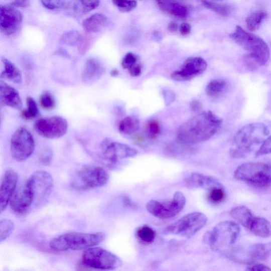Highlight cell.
<instances>
[{"label": "cell", "instance_id": "cell-1", "mask_svg": "<svg viewBox=\"0 0 271 271\" xmlns=\"http://www.w3.org/2000/svg\"><path fill=\"white\" fill-rule=\"evenodd\" d=\"M222 120L210 111L203 112L179 127L177 132L179 141L186 145L206 142L219 130Z\"/></svg>", "mask_w": 271, "mask_h": 271}, {"label": "cell", "instance_id": "cell-2", "mask_svg": "<svg viewBox=\"0 0 271 271\" xmlns=\"http://www.w3.org/2000/svg\"><path fill=\"white\" fill-rule=\"evenodd\" d=\"M269 133L267 125L262 122L244 125L236 133L232 141L230 156L237 159L246 157L255 147L262 144Z\"/></svg>", "mask_w": 271, "mask_h": 271}, {"label": "cell", "instance_id": "cell-3", "mask_svg": "<svg viewBox=\"0 0 271 271\" xmlns=\"http://www.w3.org/2000/svg\"><path fill=\"white\" fill-rule=\"evenodd\" d=\"M240 233V228L235 222L225 221L220 222L212 231L207 232L203 240L216 252L224 254L235 243Z\"/></svg>", "mask_w": 271, "mask_h": 271}, {"label": "cell", "instance_id": "cell-4", "mask_svg": "<svg viewBox=\"0 0 271 271\" xmlns=\"http://www.w3.org/2000/svg\"><path fill=\"white\" fill-rule=\"evenodd\" d=\"M230 38L243 48L248 55L253 58L260 66L265 65L269 56V48L262 38L251 34L243 28L237 26L235 31L230 34Z\"/></svg>", "mask_w": 271, "mask_h": 271}, {"label": "cell", "instance_id": "cell-5", "mask_svg": "<svg viewBox=\"0 0 271 271\" xmlns=\"http://www.w3.org/2000/svg\"><path fill=\"white\" fill-rule=\"evenodd\" d=\"M102 232L95 233H69L53 239L50 242V248L56 251L68 250H81L98 245L105 239Z\"/></svg>", "mask_w": 271, "mask_h": 271}, {"label": "cell", "instance_id": "cell-6", "mask_svg": "<svg viewBox=\"0 0 271 271\" xmlns=\"http://www.w3.org/2000/svg\"><path fill=\"white\" fill-rule=\"evenodd\" d=\"M234 178L257 188L271 185V163H246L235 171Z\"/></svg>", "mask_w": 271, "mask_h": 271}, {"label": "cell", "instance_id": "cell-7", "mask_svg": "<svg viewBox=\"0 0 271 271\" xmlns=\"http://www.w3.org/2000/svg\"><path fill=\"white\" fill-rule=\"evenodd\" d=\"M109 179V174L104 169L90 167L77 172L71 183L76 190L85 191L102 187L106 185Z\"/></svg>", "mask_w": 271, "mask_h": 271}, {"label": "cell", "instance_id": "cell-8", "mask_svg": "<svg viewBox=\"0 0 271 271\" xmlns=\"http://www.w3.org/2000/svg\"><path fill=\"white\" fill-rule=\"evenodd\" d=\"M207 221V216L202 213L192 212L168 226L164 229V233L189 238L204 227Z\"/></svg>", "mask_w": 271, "mask_h": 271}, {"label": "cell", "instance_id": "cell-9", "mask_svg": "<svg viewBox=\"0 0 271 271\" xmlns=\"http://www.w3.org/2000/svg\"><path fill=\"white\" fill-rule=\"evenodd\" d=\"M82 262L85 266L103 270H113L122 265L121 259L117 255L108 250L94 246L85 249Z\"/></svg>", "mask_w": 271, "mask_h": 271}, {"label": "cell", "instance_id": "cell-10", "mask_svg": "<svg viewBox=\"0 0 271 271\" xmlns=\"http://www.w3.org/2000/svg\"><path fill=\"white\" fill-rule=\"evenodd\" d=\"M33 193V205L40 207L50 199L54 180L51 174L44 171H37L26 181Z\"/></svg>", "mask_w": 271, "mask_h": 271}, {"label": "cell", "instance_id": "cell-11", "mask_svg": "<svg viewBox=\"0 0 271 271\" xmlns=\"http://www.w3.org/2000/svg\"><path fill=\"white\" fill-rule=\"evenodd\" d=\"M225 255L238 263L252 264L271 256V243L256 244L246 249L232 246L226 251Z\"/></svg>", "mask_w": 271, "mask_h": 271}, {"label": "cell", "instance_id": "cell-12", "mask_svg": "<svg viewBox=\"0 0 271 271\" xmlns=\"http://www.w3.org/2000/svg\"><path fill=\"white\" fill-rule=\"evenodd\" d=\"M186 199L181 192L174 193L171 201L161 202L151 200L148 202L147 209L154 217L166 219L177 216L185 207Z\"/></svg>", "mask_w": 271, "mask_h": 271}, {"label": "cell", "instance_id": "cell-13", "mask_svg": "<svg viewBox=\"0 0 271 271\" xmlns=\"http://www.w3.org/2000/svg\"><path fill=\"white\" fill-rule=\"evenodd\" d=\"M35 148V142L32 133L24 127L19 128L11 140V150L13 158L23 162L31 157Z\"/></svg>", "mask_w": 271, "mask_h": 271}, {"label": "cell", "instance_id": "cell-14", "mask_svg": "<svg viewBox=\"0 0 271 271\" xmlns=\"http://www.w3.org/2000/svg\"><path fill=\"white\" fill-rule=\"evenodd\" d=\"M68 126L66 120L59 116L38 119L34 125V129L38 134L51 140L63 137L67 131Z\"/></svg>", "mask_w": 271, "mask_h": 271}, {"label": "cell", "instance_id": "cell-15", "mask_svg": "<svg viewBox=\"0 0 271 271\" xmlns=\"http://www.w3.org/2000/svg\"><path fill=\"white\" fill-rule=\"evenodd\" d=\"M207 66V62L202 57H190L171 74V77L177 81H189L204 73Z\"/></svg>", "mask_w": 271, "mask_h": 271}, {"label": "cell", "instance_id": "cell-16", "mask_svg": "<svg viewBox=\"0 0 271 271\" xmlns=\"http://www.w3.org/2000/svg\"><path fill=\"white\" fill-rule=\"evenodd\" d=\"M103 156L106 161L115 164L120 160L134 158L138 155L137 150L118 142L105 139L101 144Z\"/></svg>", "mask_w": 271, "mask_h": 271}, {"label": "cell", "instance_id": "cell-17", "mask_svg": "<svg viewBox=\"0 0 271 271\" xmlns=\"http://www.w3.org/2000/svg\"><path fill=\"white\" fill-rule=\"evenodd\" d=\"M23 22V15L18 10L9 6L0 7V29L5 35L16 33Z\"/></svg>", "mask_w": 271, "mask_h": 271}, {"label": "cell", "instance_id": "cell-18", "mask_svg": "<svg viewBox=\"0 0 271 271\" xmlns=\"http://www.w3.org/2000/svg\"><path fill=\"white\" fill-rule=\"evenodd\" d=\"M32 192L27 182L17 188L10 201L11 208L17 214H23L33 205Z\"/></svg>", "mask_w": 271, "mask_h": 271}, {"label": "cell", "instance_id": "cell-19", "mask_svg": "<svg viewBox=\"0 0 271 271\" xmlns=\"http://www.w3.org/2000/svg\"><path fill=\"white\" fill-rule=\"evenodd\" d=\"M18 181V174L13 170L7 171L2 180L0 190V211L6 209L17 189Z\"/></svg>", "mask_w": 271, "mask_h": 271}, {"label": "cell", "instance_id": "cell-20", "mask_svg": "<svg viewBox=\"0 0 271 271\" xmlns=\"http://www.w3.org/2000/svg\"><path fill=\"white\" fill-rule=\"evenodd\" d=\"M0 100L10 108L19 110L22 108V99L18 91L2 80L0 81Z\"/></svg>", "mask_w": 271, "mask_h": 271}, {"label": "cell", "instance_id": "cell-21", "mask_svg": "<svg viewBox=\"0 0 271 271\" xmlns=\"http://www.w3.org/2000/svg\"><path fill=\"white\" fill-rule=\"evenodd\" d=\"M186 186L190 189L200 188L209 191L222 185L214 177L204 176L199 173H192L186 179Z\"/></svg>", "mask_w": 271, "mask_h": 271}, {"label": "cell", "instance_id": "cell-22", "mask_svg": "<svg viewBox=\"0 0 271 271\" xmlns=\"http://www.w3.org/2000/svg\"><path fill=\"white\" fill-rule=\"evenodd\" d=\"M100 0H71L66 8V13L71 17L80 18L97 8Z\"/></svg>", "mask_w": 271, "mask_h": 271}, {"label": "cell", "instance_id": "cell-23", "mask_svg": "<svg viewBox=\"0 0 271 271\" xmlns=\"http://www.w3.org/2000/svg\"><path fill=\"white\" fill-rule=\"evenodd\" d=\"M104 72L102 64L95 59H89L85 63L82 74V79L85 83H91L100 78Z\"/></svg>", "mask_w": 271, "mask_h": 271}, {"label": "cell", "instance_id": "cell-24", "mask_svg": "<svg viewBox=\"0 0 271 271\" xmlns=\"http://www.w3.org/2000/svg\"><path fill=\"white\" fill-rule=\"evenodd\" d=\"M251 233L260 237H268L271 235V225L262 217L253 216L247 227Z\"/></svg>", "mask_w": 271, "mask_h": 271}, {"label": "cell", "instance_id": "cell-25", "mask_svg": "<svg viewBox=\"0 0 271 271\" xmlns=\"http://www.w3.org/2000/svg\"><path fill=\"white\" fill-rule=\"evenodd\" d=\"M108 23L107 17L103 14H95L86 19L82 25L87 33H95L101 31Z\"/></svg>", "mask_w": 271, "mask_h": 271}, {"label": "cell", "instance_id": "cell-26", "mask_svg": "<svg viewBox=\"0 0 271 271\" xmlns=\"http://www.w3.org/2000/svg\"><path fill=\"white\" fill-rule=\"evenodd\" d=\"M4 64V70L2 72L1 78L15 83H20L22 82V74L18 67L11 61L6 57L2 58Z\"/></svg>", "mask_w": 271, "mask_h": 271}, {"label": "cell", "instance_id": "cell-27", "mask_svg": "<svg viewBox=\"0 0 271 271\" xmlns=\"http://www.w3.org/2000/svg\"><path fill=\"white\" fill-rule=\"evenodd\" d=\"M230 215L239 224L246 228L250 220L254 216L253 213L248 208L244 206L233 208L230 211Z\"/></svg>", "mask_w": 271, "mask_h": 271}, {"label": "cell", "instance_id": "cell-28", "mask_svg": "<svg viewBox=\"0 0 271 271\" xmlns=\"http://www.w3.org/2000/svg\"><path fill=\"white\" fill-rule=\"evenodd\" d=\"M228 88V83L224 80H212L207 86L206 92L210 97L216 98L226 92Z\"/></svg>", "mask_w": 271, "mask_h": 271}, {"label": "cell", "instance_id": "cell-29", "mask_svg": "<svg viewBox=\"0 0 271 271\" xmlns=\"http://www.w3.org/2000/svg\"><path fill=\"white\" fill-rule=\"evenodd\" d=\"M267 17V14L264 11H259L249 15L246 19V24L248 30L254 32L258 30Z\"/></svg>", "mask_w": 271, "mask_h": 271}, {"label": "cell", "instance_id": "cell-30", "mask_svg": "<svg viewBox=\"0 0 271 271\" xmlns=\"http://www.w3.org/2000/svg\"><path fill=\"white\" fill-rule=\"evenodd\" d=\"M140 125V120L134 117H127L122 119L119 125L120 132L124 134H130L137 132Z\"/></svg>", "mask_w": 271, "mask_h": 271}, {"label": "cell", "instance_id": "cell-31", "mask_svg": "<svg viewBox=\"0 0 271 271\" xmlns=\"http://www.w3.org/2000/svg\"><path fill=\"white\" fill-rule=\"evenodd\" d=\"M136 236L143 244H150L156 239V232L151 227L144 225L136 231Z\"/></svg>", "mask_w": 271, "mask_h": 271}, {"label": "cell", "instance_id": "cell-32", "mask_svg": "<svg viewBox=\"0 0 271 271\" xmlns=\"http://www.w3.org/2000/svg\"><path fill=\"white\" fill-rule=\"evenodd\" d=\"M203 7L208 8L220 16L228 17L231 14L232 8L230 6L216 4L210 0H201Z\"/></svg>", "mask_w": 271, "mask_h": 271}, {"label": "cell", "instance_id": "cell-33", "mask_svg": "<svg viewBox=\"0 0 271 271\" xmlns=\"http://www.w3.org/2000/svg\"><path fill=\"white\" fill-rule=\"evenodd\" d=\"M207 197L212 205L217 206L224 202L226 193L224 186L216 187L208 191Z\"/></svg>", "mask_w": 271, "mask_h": 271}, {"label": "cell", "instance_id": "cell-34", "mask_svg": "<svg viewBox=\"0 0 271 271\" xmlns=\"http://www.w3.org/2000/svg\"><path fill=\"white\" fill-rule=\"evenodd\" d=\"M83 42L82 36L79 32L70 31L64 33L60 39V43L66 46H81Z\"/></svg>", "mask_w": 271, "mask_h": 271}, {"label": "cell", "instance_id": "cell-35", "mask_svg": "<svg viewBox=\"0 0 271 271\" xmlns=\"http://www.w3.org/2000/svg\"><path fill=\"white\" fill-rule=\"evenodd\" d=\"M27 109L21 112V117L25 120L34 119L40 115L37 104L32 97L28 96L27 98Z\"/></svg>", "mask_w": 271, "mask_h": 271}, {"label": "cell", "instance_id": "cell-36", "mask_svg": "<svg viewBox=\"0 0 271 271\" xmlns=\"http://www.w3.org/2000/svg\"><path fill=\"white\" fill-rule=\"evenodd\" d=\"M14 228V223L11 220L5 219L0 222V242L1 243L11 236Z\"/></svg>", "mask_w": 271, "mask_h": 271}, {"label": "cell", "instance_id": "cell-37", "mask_svg": "<svg viewBox=\"0 0 271 271\" xmlns=\"http://www.w3.org/2000/svg\"><path fill=\"white\" fill-rule=\"evenodd\" d=\"M167 14L178 18L184 19L188 16L189 12L185 5L177 1L171 5Z\"/></svg>", "mask_w": 271, "mask_h": 271}, {"label": "cell", "instance_id": "cell-38", "mask_svg": "<svg viewBox=\"0 0 271 271\" xmlns=\"http://www.w3.org/2000/svg\"><path fill=\"white\" fill-rule=\"evenodd\" d=\"M42 107L47 110H53L56 106V101L54 95L49 91L44 92L40 97Z\"/></svg>", "mask_w": 271, "mask_h": 271}, {"label": "cell", "instance_id": "cell-39", "mask_svg": "<svg viewBox=\"0 0 271 271\" xmlns=\"http://www.w3.org/2000/svg\"><path fill=\"white\" fill-rule=\"evenodd\" d=\"M113 4L122 13H128L137 6L135 0H112Z\"/></svg>", "mask_w": 271, "mask_h": 271}, {"label": "cell", "instance_id": "cell-40", "mask_svg": "<svg viewBox=\"0 0 271 271\" xmlns=\"http://www.w3.org/2000/svg\"><path fill=\"white\" fill-rule=\"evenodd\" d=\"M147 132L150 139H157L161 132V128L159 122L156 120H150L147 124Z\"/></svg>", "mask_w": 271, "mask_h": 271}, {"label": "cell", "instance_id": "cell-41", "mask_svg": "<svg viewBox=\"0 0 271 271\" xmlns=\"http://www.w3.org/2000/svg\"><path fill=\"white\" fill-rule=\"evenodd\" d=\"M139 57L137 55L128 53L123 58L121 65L124 69L129 70L133 66L139 64Z\"/></svg>", "mask_w": 271, "mask_h": 271}, {"label": "cell", "instance_id": "cell-42", "mask_svg": "<svg viewBox=\"0 0 271 271\" xmlns=\"http://www.w3.org/2000/svg\"><path fill=\"white\" fill-rule=\"evenodd\" d=\"M43 6L46 9L55 11L62 8L66 4V0H41Z\"/></svg>", "mask_w": 271, "mask_h": 271}, {"label": "cell", "instance_id": "cell-43", "mask_svg": "<svg viewBox=\"0 0 271 271\" xmlns=\"http://www.w3.org/2000/svg\"><path fill=\"white\" fill-rule=\"evenodd\" d=\"M271 153V136L267 137L261 144L255 154L256 158H258Z\"/></svg>", "mask_w": 271, "mask_h": 271}, {"label": "cell", "instance_id": "cell-44", "mask_svg": "<svg viewBox=\"0 0 271 271\" xmlns=\"http://www.w3.org/2000/svg\"><path fill=\"white\" fill-rule=\"evenodd\" d=\"M1 1L7 4V6L19 8H27L30 5V0H1Z\"/></svg>", "mask_w": 271, "mask_h": 271}, {"label": "cell", "instance_id": "cell-45", "mask_svg": "<svg viewBox=\"0 0 271 271\" xmlns=\"http://www.w3.org/2000/svg\"><path fill=\"white\" fill-rule=\"evenodd\" d=\"M53 159V152L50 149H46L41 154L40 162L45 166L50 165Z\"/></svg>", "mask_w": 271, "mask_h": 271}, {"label": "cell", "instance_id": "cell-46", "mask_svg": "<svg viewBox=\"0 0 271 271\" xmlns=\"http://www.w3.org/2000/svg\"><path fill=\"white\" fill-rule=\"evenodd\" d=\"M244 62L245 65L250 70H255L260 66L253 58L246 54L244 57Z\"/></svg>", "mask_w": 271, "mask_h": 271}, {"label": "cell", "instance_id": "cell-47", "mask_svg": "<svg viewBox=\"0 0 271 271\" xmlns=\"http://www.w3.org/2000/svg\"><path fill=\"white\" fill-rule=\"evenodd\" d=\"M163 96L167 105H169L173 103L176 100V94L174 93L167 89H164L162 91Z\"/></svg>", "mask_w": 271, "mask_h": 271}, {"label": "cell", "instance_id": "cell-48", "mask_svg": "<svg viewBox=\"0 0 271 271\" xmlns=\"http://www.w3.org/2000/svg\"><path fill=\"white\" fill-rule=\"evenodd\" d=\"M156 2L163 12L168 13L170 7L177 0H156Z\"/></svg>", "mask_w": 271, "mask_h": 271}, {"label": "cell", "instance_id": "cell-49", "mask_svg": "<svg viewBox=\"0 0 271 271\" xmlns=\"http://www.w3.org/2000/svg\"><path fill=\"white\" fill-rule=\"evenodd\" d=\"M181 34L183 36H187L190 34L191 32V26L186 23H182L179 28Z\"/></svg>", "mask_w": 271, "mask_h": 271}, {"label": "cell", "instance_id": "cell-50", "mask_svg": "<svg viewBox=\"0 0 271 271\" xmlns=\"http://www.w3.org/2000/svg\"><path fill=\"white\" fill-rule=\"evenodd\" d=\"M246 270L248 271H270L271 268L263 264H256L248 267Z\"/></svg>", "mask_w": 271, "mask_h": 271}, {"label": "cell", "instance_id": "cell-51", "mask_svg": "<svg viewBox=\"0 0 271 271\" xmlns=\"http://www.w3.org/2000/svg\"><path fill=\"white\" fill-rule=\"evenodd\" d=\"M129 74L133 77L140 76L142 73V65L139 63L128 70Z\"/></svg>", "mask_w": 271, "mask_h": 271}, {"label": "cell", "instance_id": "cell-52", "mask_svg": "<svg viewBox=\"0 0 271 271\" xmlns=\"http://www.w3.org/2000/svg\"><path fill=\"white\" fill-rule=\"evenodd\" d=\"M190 106L191 110L193 112H199L201 110V103L198 100L192 101L190 103Z\"/></svg>", "mask_w": 271, "mask_h": 271}, {"label": "cell", "instance_id": "cell-53", "mask_svg": "<svg viewBox=\"0 0 271 271\" xmlns=\"http://www.w3.org/2000/svg\"><path fill=\"white\" fill-rule=\"evenodd\" d=\"M179 28V25L177 23L174 22H171L169 23L168 25V29L170 32L175 33L176 32Z\"/></svg>", "mask_w": 271, "mask_h": 271}, {"label": "cell", "instance_id": "cell-54", "mask_svg": "<svg viewBox=\"0 0 271 271\" xmlns=\"http://www.w3.org/2000/svg\"><path fill=\"white\" fill-rule=\"evenodd\" d=\"M123 202L126 206L130 207V208H133L134 207V205L133 204V203L131 202V201L128 198V197H125L123 199Z\"/></svg>", "mask_w": 271, "mask_h": 271}, {"label": "cell", "instance_id": "cell-55", "mask_svg": "<svg viewBox=\"0 0 271 271\" xmlns=\"http://www.w3.org/2000/svg\"><path fill=\"white\" fill-rule=\"evenodd\" d=\"M119 74V73L118 70L116 69L112 70L110 72L111 75L113 77L118 76Z\"/></svg>", "mask_w": 271, "mask_h": 271}, {"label": "cell", "instance_id": "cell-56", "mask_svg": "<svg viewBox=\"0 0 271 271\" xmlns=\"http://www.w3.org/2000/svg\"><path fill=\"white\" fill-rule=\"evenodd\" d=\"M214 1H222V0H214Z\"/></svg>", "mask_w": 271, "mask_h": 271}]
</instances>
